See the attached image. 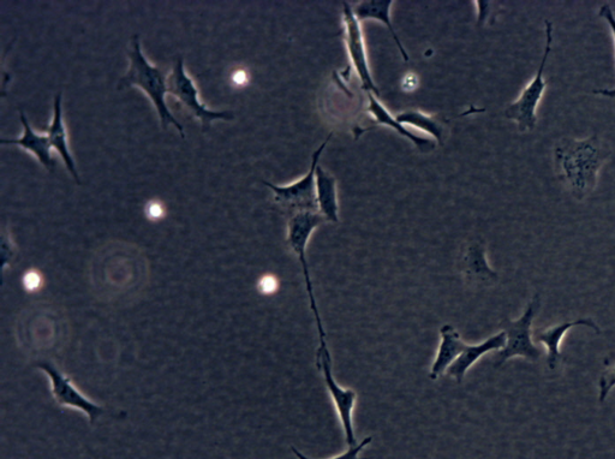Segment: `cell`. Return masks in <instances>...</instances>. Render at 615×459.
<instances>
[{
  "label": "cell",
  "instance_id": "obj_1",
  "mask_svg": "<svg viewBox=\"0 0 615 459\" xmlns=\"http://www.w3.org/2000/svg\"><path fill=\"white\" fill-rule=\"evenodd\" d=\"M609 156L611 149L596 134L587 139L565 137L554 148L555 174L573 198L582 201L594 193Z\"/></svg>",
  "mask_w": 615,
  "mask_h": 459
},
{
  "label": "cell",
  "instance_id": "obj_2",
  "mask_svg": "<svg viewBox=\"0 0 615 459\" xmlns=\"http://www.w3.org/2000/svg\"><path fill=\"white\" fill-rule=\"evenodd\" d=\"M130 68L122 80L123 86H135L142 89L147 97L151 99L155 109H157L161 125L166 129L169 125L177 128L179 134L184 137V130L177 119L172 116L169 107L166 105L167 76L158 67H154L147 61L141 51L139 37L134 35L131 40Z\"/></svg>",
  "mask_w": 615,
  "mask_h": 459
},
{
  "label": "cell",
  "instance_id": "obj_3",
  "mask_svg": "<svg viewBox=\"0 0 615 459\" xmlns=\"http://www.w3.org/2000/svg\"><path fill=\"white\" fill-rule=\"evenodd\" d=\"M326 219L319 212H298L292 214L288 225V243L289 247L300 261L304 282L309 298L310 311H312L316 327L319 332V344H326V331L322 325L321 315L318 308V303L315 300L312 277H310L309 265L307 261V246L310 236L313 235L318 226L324 224Z\"/></svg>",
  "mask_w": 615,
  "mask_h": 459
},
{
  "label": "cell",
  "instance_id": "obj_4",
  "mask_svg": "<svg viewBox=\"0 0 615 459\" xmlns=\"http://www.w3.org/2000/svg\"><path fill=\"white\" fill-rule=\"evenodd\" d=\"M545 50L539 68H537L534 79L528 83L516 101L507 107L505 116L507 119L517 123L519 131L527 133L534 130L537 124V107L546 91L547 82L545 81L546 65L549 55H551L553 45V25L552 22H545Z\"/></svg>",
  "mask_w": 615,
  "mask_h": 459
},
{
  "label": "cell",
  "instance_id": "obj_5",
  "mask_svg": "<svg viewBox=\"0 0 615 459\" xmlns=\"http://www.w3.org/2000/svg\"><path fill=\"white\" fill-rule=\"evenodd\" d=\"M540 307V296L535 295L528 304L521 318L517 320L505 319L503 331L506 333V345L493 357L494 367L503 366L505 362L522 357L530 362L541 360L542 351L537 348L533 339V321L537 309Z\"/></svg>",
  "mask_w": 615,
  "mask_h": 459
},
{
  "label": "cell",
  "instance_id": "obj_6",
  "mask_svg": "<svg viewBox=\"0 0 615 459\" xmlns=\"http://www.w3.org/2000/svg\"><path fill=\"white\" fill-rule=\"evenodd\" d=\"M316 363H318L319 371L324 377L326 389L332 398L334 407L342 423L346 444L355 446L357 444L354 421H352V413H354L357 393L351 389H344L337 383L332 371V357L327 345H319L318 353H316Z\"/></svg>",
  "mask_w": 615,
  "mask_h": 459
},
{
  "label": "cell",
  "instance_id": "obj_7",
  "mask_svg": "<svg viewBox=\"0 0 615 459\" xmlns=\"http://www.w3.org/2000/svg\"><path fill=\"white\" fill-rule=\"evenodd\" d=\"M331 136H328L326 141L318 148V151L314 152L312 166H310L308 174L301 178L300 181L284 187L264 182L265 186L274 193V200L286 208V210L292 212V214L298 212H319L318 199H316L315 171L318 168L320 156L324 152Z\"/></svg>",
  "mask_w": 615,
  "mask_h": 459
},
{
  "label": "cell",
  "instance_id": "obj_8",
  "mask_svg": "<svg viewBox=\"0 0 615 459\" xmlns=\"http://www.w3.org/2000/svg\"><path fill=\"white\" fill-rule=\"evenodd\" d=\"M167 93L177 98L185 109L191 112L203 125H210L216 119H232L231 112L212 111L207 109L199 99V91L195 82L185 71L183 59L179 58L171 74L167 75Z\"/></svg>",
  "mask_w": 615,
  "mask_h": 459
},
{
  "label": "cell",
  "instance_id": "obj_9",
  "mask_svg": "<svg viewBox=\"0 0 615 459\" xmlns=\"http://www.w3.org/2000/svg\"><path fill=\"white\" fill-rule=\"evenodd\" d=\"M345 43L348 49L350 61L362 82V88L367 93H373L378 97L379 89L376 87L372 75H370L366 47H364L360 22L356 19L354 9L348 3H344Z\"/></svg>",
  "mask_w": 615,
  "mask_h": 459
},
{
  "label": "cell",
  "instance_id": "obj_10",
  "mask_svg": "<svg viewBox=\"0 0 615 459\" xmlns=\"http://www.w3.org/2000/svg\"><path fill=\"white\" fill-rule=\"evenodd\" d=\"M39 367L49 375L52 385L53 397H55L59 405L63 407L75 408L82 411L89 417L92 423L104 413V409L100 405L89 401L88 398L76 389L73 381L67 375H64L59 369L50 362H41Z\"/></svg>",
  "mask_w": 615,
  "mask_h": 459
},
{
  "label": "cell",
  "instance_id": "obj_11",
  "mask_svg": "<svg viewBox=\"0 0 615 459\" xmlns=\"http://www.w3.org/2000/svg\"><path fill=\"white\" fill-rule=\"evenodd\" d=\"M576 326H588L590 329H593L597 335H601L600 327L590 318L565 321L563 324L533 331L534 342L542 343L547 349V366L551 371H554V369L559 366V363L565 360L564 355L561 354L560 345L561 342H563L566 332H569L572 327Z\"/></svg>",
  "mask_w": 615,
  "mask_h": 459
},
{
  "label": "cell",
  "instance_id": "obj_12",
  "mask_svg": "<svg viewBox=\"0 0 615 459\" xmlns=\"http://www.w3.org/2000/svg\"><path fill=\"white\" fill-rule=\"evenodd\" d=\"M461 271L469 285L487 286L498 282V273L488 265L486 248L480 242L471 243L462 256Z\"/></svg>",
  "mask_w": 615,
  "mask_h": 459
},
{
  "label": "cell",
  "instance_id": "obj_13",
  "mask_svg": "<svg viewBox=\"0 0 615 459\" xmlns=\"http://www.w3.org/2000/svg\"><path fill=\"white\" fill-rule=\"evenodd\" d=\"M505 345L506 333L504 331L489 337L480 344H467L462 355L458 357L449 369H447L446 373L455 379L458 384H462L469 369L473 367L482 356L491 353V351H500L505 348Z\"/></svg>",
  "mask_w": 615,
  "mask_h": 459
},
{
  "label": "cell",
  "instance_id": "obj_14",
  "mask_svg": "<svg viewBox=\"0 0 615 459\" xmlns=\"http://www.w3.org/2000/svg\"><path fill=\"white\" fill-rule=\"evenodd\" d=\"M440 337L441 342L437 357H435L431 373H429V378L433 381L444 375L467 347V343L463 342L461 335L452 325L441 327Z\"/></svg>",
  "mask_w": 615,
  "mask_h": 459
},
{
  "label": "cell",
  "instance_id": "obj_15",
  "mask_svg": "<svg viewBox=\"0 0 615 459\" xmlns=\"http://www.w3.org/2000/svg\"><path fill=\"white\" fill-rule=\"evenodd\" d=\"M23 124V135L16 140H2L3 145H16L32 153L35 158L49 171L55 169V160L52 158V147L47 135L35 133L27 121L25 113H20Z\"/></svg>",
  "mask_w": 615,
  "mask_h": 459
},
{
  "label": "cell",
  "instance_id": "obj_16",
  "mask_svg": "<svg viewBox=\"0 0 615 459\" xmlns=\"http://www.w3.org/2000/svg\"><path fill=\"white\" fill-rule=\"evenodd\" d=\"M46 135L49 137L52 149H55L59 157L62 158L71 176L75 178L76 182L80 183V177L77 175L75 162L69 149L68 130L63 121L61 94H58L55 99V111H53L52 122L47 128Z\"/></svg>",
  "mask_w": 615,
  "mask_h": 459
},
{
  "label": "cell",
  "instance_id": "obj_17",
  "mask_svg": "<svg viewBox=\"0 0 615 459\" xmlns=\"http://www.w3.org/2000/svg\"><path fill=\"white\" fill-rule=\"evenodd\" d=\"M316 199L319 212L327 222L338 223V200L336 178L318 165L315 171Z\"/></svg>",
  "mask_w": 615,
  "mask_h": 459
},
{
  "label": "cell",
  "instance_id": "obj_18",
  "mask_svg": "<svg viewBox=\"0 0 615 459\" xmlns=\"http://www.w3.org/2000/svg\"><path fill=\"white\" fill-rule=\"evenodd\" d=\"M393 2L391 0H364V2L358 3L354 8V14L358 22L366 20H375L384 23L388 31H390L392 38L396 41L398 49L404 58L405 62L409 61L408 53L404 50L402 43L398 38L396 31H394L391 22V7Z\"/></svg>",
  "mask_w": 615,
  "mask_h": 459
},
{
  "label": "cell",
  "instance_id": "obj_19",
  "mask_svg": "<svg viewBox=\"0 0 615 459\" xmlns=\"http://www.w3.org/2000/svg\"><path fill=\"white\" fill-rule=\"evenodd\" d=\"M368 99V111L372 113L376 122L396 130L397 133L413 142L416 147H419L422 152L432 151V149L434 148L432 141L422 139V137H420L419 135L410 133V131L406 129L402 123H399L396 118H393L390 113L387 112V110L384 106H382L378 98H376L375 94L368 93Z\"/></svg>",
  "mask_w": 615,
  "mask_h": 459
},
{
  "label": "cell",
  "instance_id": "obj_20",
  "mask_svg": "<svg viewBox=\"0 0 615 459\" xmlns=\"http://www.w3.org/2000/svg\"><path fill=\"white\" fill-rule=\"evenodd\" d=\"M396 119L399 123L413 125L417 129L426 131V133L434 136V139L439 143H443L444 129L437 119L427 116L421 111H406L400 113Z\"/></svg>",
  "mask_w": 615,
  "mask_h": 459
},
{
  "label": "cell",
  "instance_id": "obj_21",
  "mask_svg": "<svg viewBox=\"0 0 615 459\" xmlns=\"http://www.w3.org/2000/svg\"><path fill=\"white\" fill-rule=\"evenodd\" d=\"M605 365L607 366L606 371L601 374L599 380L600 403L606 402L609 392H611L613 387L615 386V357H613V360L606 359Z\"/></svg>",
  "mask_w": 615,
  "mask_h": 459
},
{
  "label": "cell",
  "instance_id": "obj_22",
  "mask_svg": "<svg viewBox=\"0 0 615 459\" xmlns=\"http://www.w3.org/2000/svg\"><path fill=\"white\" fill-rule=\"evenodd\" d=\"M372 440V437H367L366 439L361 440V443H357L355 446H350L348 450L342 453V455H338L331 459H361L360 453L362 452L364 447L372 443ZM291 451L292 453H294V455H296L298 459H312L307 457L306 455H303V453L298 451L296 447H291Z\"/></svg>",
  "mask_w": 615,
  "mask_h": 459
},
{
  "label": "cell",
  "instance_id": "obj_23",
  "mask_svg": "<svg viewBox=\"0 0 615 459\" xmlns=\"http://www.w3.org/2000/svg\"><path fill=\"white\" fill-rule=\"evenodd\" d=\"M599 16L603 21L607 23L609 29H611L612 37L615 44V15L613 13L611 5L603 4L599 10Z\"/></svg>",
  "mask_w": 615,
  "mask_h": 459
},
{
  "label": "cell",
  "instance_id": "obj_24",
  "mask_svg": "<svg viewBox=\"0 0 615 459\" xmlns=\"http://www.w3.org/2000/svg\"><path fill=\"white\" fill-rule=\"evenodd\" d=\"M146 214L151 220H159L163 218L165 214L164 207L157 201L148 202V205L146 206Z\"/></svg>",
  "mask_w": 615,
  "mask_h": 459
},
{
  "label": "cell",
  "instance_id": "obj_25",
  "mask_svg": "<svg viewBox=\"0 0 615 459\" xmlns=\"http://www.w3.org/2000/svg\"><path fill=\"white\" fill-rule=\"evenodd\" d=\"M41 284V278L37 272L31 271L26 274L25 285L28 290H37Z\"/></svg>",
  "mask_w": 615,
  "mask_h": 459
},
{
  "label": "cell",
  "instance_id": "obj_26",
  "mask_svg": "<svg viewBox=\"0 0 615 459\" xmlns=\"http://www.w3.org/2000/svg\"><path fill=\"white\" fill-rule=\"evenodd\" d=\"M260 289L262 292H265V294H271V292L277 289L276 279L271 276L262 278L260 280Z\"/></svg>",
  "mask_w": 615,
  "mask_h": 459
},
{
  "label": "cell",
  "instance_id": "obj_27",
  "mask_svg": "<svg viewBox=\"0 0 615 459\" xmlns=\"http://www.w3.org/2000/svg\"><path fill=\"white\" fill-rule=\"evenodd\" d=\"M232 81H234L235 85L243 86L248 82V75L244 73L243 70H237L234 75H232Z\"/></svg>",
  "mask_w": 615,
  "mask_h": 459
},
{
  "label": "cell",
  "instance_id": "obj_28",
  "mask_svg": "<svg viewBox=\"0 0 615 459\" xmlns=\"http://www.w3.org/2000/svg\"><path fill=\"white\" fill-rule=\"evenodd\" d=\"M595 95H601V97L615 99V88L612 89H597L594 91Z\"/></svg>",
  "mask_w": 615,
  "mask_h": 459
}]
</instances>
